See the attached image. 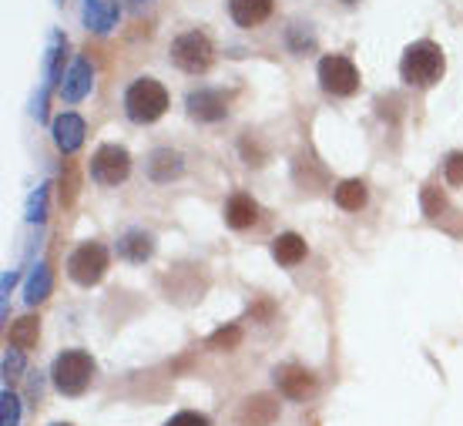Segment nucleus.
Returning a JSON list of instances; mask_svg holds the SVG:
<instances>
[{
    "label": "nucleus",
    "mask_w": 463,
    "mask_h": 426,
    "mask_svg": "<svg viewBox=\"0 0 463 426\" xmlns=\"http://www.w3.org/2000/svg\"><path fill=\"white\" fill-rule=\"evenodd\" d=\"M400 74L406 84H417V88H430L443 78V51L433 41H417V44L406 47L403 61H400Z\"/></svg>",
    "instance_id": "1"
},
{
    "label": "nucleus",
    "mask_w": 463,
    "mask_h": 426,
    "mask_svg": "<svg viewBox=\"0 0 463 426\" xmlns=\"http://www.w3.org/2000/svg\"><path fill=\"white\" fill-rule=\"evenodd\" d=\"M125 111L135 125H151L168 111V91L155 78H138L125 94Z\"/></svg>",
    "instance_id": "2"
},
{
    "label": "nucleus",
    "mask_w": 463,
    "mask_h": 426,
    "mask_svg": "<svg viewBox=\"0 0 463 426\" xmlns=\"http://www.w3.org/2000/svg\"><path fill=\"white\" fill-rule=\"evenodd\" d=\"M51 376H54L58 393H64V396H81V393L91 386L94 359L88 356V353H81V349H68V353H61V356L54 359Z\"/></svg>",
    "instance_id": "3"
},
{
    "label": "nucleus",
    "mask_w": 463,
    "mask_h": 426,
    "mask_svg": "<svg viewBox=\"0 0 463 426\" xmlns=\"http://www.w3.org/2000/svg\"><path fill=\"white\" fill-rule=\"evenodd\" d=\"M108 272V249L98 242H84L78 245L68 259V276L78 282V286H98Z\"/></svg>",
    "instance_id": "4"
},
{
    "label": "nucleus",
    "mask_w": 463,
    "mask_h": 426,
    "mask_svg": "<svg viewBox=\"0 0 463 426\" xmlns=\"http://www.w3.org/2000/svg\"><path fill=\"white\" fill-rule=\"evenodd\" d=\"M212 58H215L212 41L202 34V31H188V34H182L172 44V61L182 71H188V74H202V71H209Z\"/></svg>",
    "instance_id": "5"
},
{
    "label": "nucleus",
    "mask_w": 463,
    "mask_h": 426,
    "mask_svg": "<svg viewBox=\"0 0 463 426\" xmlns=\"http://www.w3.org/2000/svg\"><path fill=\"white\" fill-rule=\"evenodd\" d=\"M319 84L326 94H336V98H349L359 88V71L356 64L343 54H329L319 61Z\"/></svg>",
    "instance_id": "6"
},
{
    "label": "nucleus",
    "mask_w": 463,
    "mask_h": 426,
    "mask_svg": "<svg viewBox=\"0 0 463 426\" xmlns=\"http://www.w3.org/2000/svg\"><path fill=\"white\" fill-rule=\"evenodd\" d=\"M131 172V155L118 145H101L91 158V175L98 185H121Z\"/></svg>",
    "instance_id": "7"
},
{
    "label": "nucleus",
    "mask_w": 463,
    "mask_h": 426,
    "mask_svg": "<svg viewBox=\"0 0 463 426\" xmlns=\"http://www.w3.org/2000/svg\"><path fill=\"white\" fill-rule=\"evenodd\" d=\"M118 17H121V4L118 0H84L81 21L94 34H108L118 24Z\"/></svg>",
    "instance_id": "8"
},
{
    "label": "nucleus",
    "mask_w": 463,
    "mask_h": 426,
    "mask_svg": "<svg viewBox=\"0 0 463 426\" xmlns=\"http://www.w3.org/2000/svg\"><path fill=\"white\" fill-rule=\"evenodd\" d=\"M276 383H279V393L289 396V400H306V396L316 390L313 373L302 366H282L276 373Z\"/></svg>",
    "instance_id": "9"
},
{
    "label": "nucleus",
    "mask_w": 463,
    "mask_h": 426,
    "mask_svg": "<svg viewBox=\"0 0 463 426\" xmlns=\"http://www.w3.org/2000/svg\"><path fill=\"white\" fill-rule=\"evenodd\" d=\"M91 94V64L88 61H74L68 71V78H64V84H61V98L68 104H78L81 98H88Z\"/></svg>",
    "instance_id": "10"
},
{
    "label": "nucleus",
    "mask_w": 463,
    "mask_h": 426,
    "mask_svg": "<svg viewBox=\"0 0 463 426\" xmlns=\"http://www.w3.org/2000/svg\"><path fill=\"white\" fill-rule=\"evenodd\" d=\"M225 98L219 91H192L188 94V115L198 121H222L225 118Z\"/></svg>",
    "instance_id": "11"
},
{
    "label": "nucleus",
    "mask_w": 463,
    "mask_h": 426,
    "mask_svg": "<svg viewBox=\"0 0 463 426\" xmlns=\"http://www.w3.org/2000/svg\"><path fill=\"white\" fill-rule=\"evenodd\" d=\"M54 141H58V148L64 155H74V151L84 145V121L78 115H61L54 121Z\"/></svg>",
    "instance_id": "12"
},
{
    "label": "nucleus",
    "mask_w": 463,
    "mask_h": 426,
    "mask_svg": "<svg viewBox=\"0 0 463 426\" xmlns=\"http://www.w3.org/2000/svg\"><path fill=\"white\" fill-rule=\"evenodd\" d=\"M229 11L239 27H255L272 14V0H232Z\"/></svg>",
    "instance_id": "13"
},
{
    "label": "nucleus",
    "mask_w": 463,
    "mask_h": 426,
    "mask_svg": "<svg viewBox=\"0 0 463 426\" xmlns=\"http://www.w3.org/2000/svg\"><path fill=\"white\" fill-rule=\"evenodd\" d=\"M276 416H279L276 400H269V396H252V400H245L239 420H242V426H269V423H276Z\"/></svg>",
    "instance_id": "14"
},
{
    "label": "nucleus",
    "mask_w": 463,
    "mask_h": 426,
    "mask_svg": "<svg viewBox=\"0 0 463 426\" xmlns=\"http://www.w3.org/2000/svg\"><path fill=\"white\" fill-rule=\"evenodd\" d=\"M225 222L232 229H252L259 222V205L249 195H232L229 205H225Z\"/></svg>",
    "instance_id": "15"
},
{
    "label": "nucleus",
    "mask_w": 463,
    "mask_h": 426,
    "mask_svg": "<svg viewBox=\"0 0 463 426\" xmlns=\"http://www.w3.org/2000/svg\"><path fill=\"white\" fill-rule=\"evenodd\" d=\"M148 175L155 178V182H172V178H178V175H182V155H178V151H168V148H158L155 155H151Z\"/></svg>",
    "instance_id": "16"
},
{
    "label": "nucleus",
    "mask_w": 463,
    "mask_h": 426,
    "mask_svg": "<svg viewBox=\"0 0 463 426\" xmlns=\"http://www.w3.org/2000/svg\"><path fill=\"white\" fill-rule=\"evenodd\" d=\"M272 255H276L279 265H299L302 259H306V242H302L296 232H286V235H279L276 239Z\"/></svg>",
    "instance_id": "17"
},
{
    "label": "nucleus",
    "mask_w": 463,
    "mask_h": 426,
    "mask_svg": "<svg viewBox=\"0 0 463 426\" xmlns=\"http://www.w3.org/2000/svg\"><path fill=\"white\" fill-rule=\"evenodd\" d=\"M37 336H41V323H37L34 316H24V319H17V323H11V333H7V339H11L14 349H34L37 346Z\"/></svg>",
    "instance_id": "18"
},
{
    "label": "nucleus",
    "mask_w": 463,
    "mask_h": 426,
    "mask_svg": "<svg viewBox=\"0 0 463 426\" xmlns=\"http://www.w3.org/2000/svg\"><path fill=\"white\" fill-rule=\"evenodd\" d=\"M336 205L346 208V212H359V208L366 205V185L359 182V178H349L336 188Z\"/></svg>",
    "instance_id": "19"
},
{
    "label": "nucleus",
    "mask_w": 463,
    "mask_h": 426,
    "mask_svg": "<svg viewBox=\"0 0 463 426\" xmlns=\"http://www.w3.org/2000/svg\"><path fill=\"white\" fill-rule=\"evenodd\" d=\"M151 235H145V232H128L125 239H121V255L125 259H131V262H145L151 255Z\"/></svg>",
    "instance_id": "20"
},
{
    "label": "nucleus",
    "mask_w": 463,
    "mask_h": 426,
    "mask_svg": "<svg viewBox=\"0 0 463 426\" xmlns=\"http://www.w3.org/2000/svg\"><path fill=\"white\" fill-rule=\"evenodd\" d=\"M47 292H51V269H47V265H37L34 276L27 279V289H24V299L31 302V306H34V302L44 299Z\"/></svg>",
    "instance_id": "21"
},
{
    "label": "nucleus",
    "mask_w": 463,
    "mask_h": 426,
    "mask_svg": "<svg viewBox=\"0 0 463 426\" xmlns=\"http://www.w3.org/2000/svg\"><path fill=\"white\" fill-rule=\"evenodd\" d=\"M443 208H447V198L440 195V188L427 185V188H423V212H427L430 219H440Z\"/></svg>",
    "instance_id": "22"
},
{
    "label": "nucleus",
    "mask_w": 463,
    "mask_h": 426,
    "mask_svg": "<svg viewBox=\"0 0 463 426\" xmlns=\"http://www.w3.org/2000/svg\"><path fill=\"white\" fill-rule=\"evenodd\" d=\"M215 349H235V346L242 343V329L239 326H229V329H219V333L209 339Z\"/></svg>",
    "instance_id": "23"
},
{
    "label": "nucleus",
    "mask_w": 463,
    "mask_h": 426,
    "mask_svg": "<svg viewBox=\"0 0 463 426\" xmlns=\"http://www.w3.org/2000/svg\"><path fill=\"white\" fill-rule=\"evenodd\" d=\"M443 172H447L450 185H463V151H453L450 158L443 162Z\"/></svg>",
    "instance_id": "24"
},
{
    "label": "nucleus",
    "mask_w": 463,
    "mask_h": 426,
    "mask_svg": "<svg viewBox=\"0 0 463 426\" xmlns=\"http://www.w3.org/2000/svg\"><path fill=\"white\" fill-rule=\"evenodd\" d=\"M17 420H21V410H17V396L4 393V423H0V426H17Z\"/></svg>",
    "instance_id": "25"
},
{
    "label": "nucleus",
    "mask_w": 463,
    "mask_h": 426,
    "mask_svg": "<svg viewBox=\"0 0 463 426\" xmlns=\"http://www.w3.org/2000/svg\"><path fill=\"white\" fill-rule=\"evenodd\" d=\"M165 426H209V420L202 413H178V416H172Z\"/></svg>",
    "instance_id": "26"
},
{
    "label": "nucleus",
    "mask_w": 463,
    "mask_h": 426,
    "mask_svg": "<svg viewBox=\"0 0 463 426\" xmlns=\"http://www.w3.org/2000/svg\"><path fill=\"white\" fill-rule=\"evenodd\" d=\"M27 219H34V222L44 219V188H41V192L31 198V215H27Z\"/></svg>",
    "instance_id": "27"
},
{
    "label": "nucleus",
    "mask_w": 463,
    "mask_h": 426,
    "mask_svg": "<svg viewBox=\"0 0 463 426\" xmlns=\"http://www.w3.org/2000/svg\"><path fill=\"white\" fill-rule=\"evenodd\" d=\"M131 4H135V7H141V4H148V0H131Z\"/></svg>",
    "instance_id": "28"
},
{
    "label": "nucleus",
    "mask_w": 463,
    "mask_h": 426,
    "mask_svg": "<svg viewBox=\"0 0 463 426\" xmlns=\"http://www.w3.org/2000/svg\"><path fill=\"white\" fill-rule=\"evenodd\" d=\"M343 4H356V0H343Z\"/></svg>",
    "instance_id": "29"
},
{
    "label": "nucleus",
    "mask_w": 463,
    "mask_h": 426,
    "mask_svg": "<svg viewBox=\"0 0 463 426\" xmlns=\"http://www.w3.org/2000/svg\"><path fill=\"white\" fill-rule=\"evenodd\" d=\"M58 426H68V423H58Z\"/></svg>",
    "instance_id": "30"
}]
</instances>
